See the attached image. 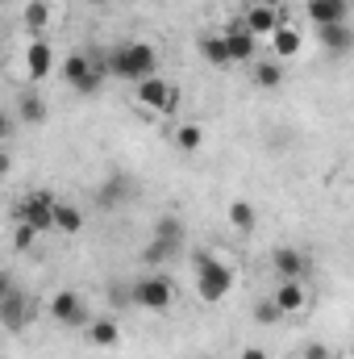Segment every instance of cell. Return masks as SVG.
I'll return each mask as SVG.
<instances>
[{
	"instance_id": "obj_12",
	"label": "cell",
	"mask_w": 354,
	"mask_h": 359,
	"mask_svg": "<svg viewBox=\"0 0 354 359\" xmlns=\"http://www.w3.org/2000/svg\"><path fill=\"white\" fill-rule=\"evenodd\" d=\"M271 305H275L283 318L304 313V305H309V288H304V280H279L275 292H271Z\"/></svg>"
},
{
	"instance_id": "obj_13",
	"label": "cell",
	"mask_w": 354,
	"mask_h": 359,
	"mask_svg": "<svg viewBox=\"0 0 354 359\" xmlns=\"http://www.w3.org/2000/svg\"><path fill=\"white\" fill-rule=\"evenodd\" d=\"M84 226H88V213H84L80 205H71V201H55V209H50V230H55V234L76 238Z\"/></svg>"
},
{
	"instance_id": "obj_28",
	"label": "cell",
	"mask_w": 354,
	"mask_h": 359,
	"mask_svg": "<svg viewBox=\"0 0 354 359\" xmlns=\"http://www.w3.org/2000/svg\"><path fill=\"white\" fill-rule=\"evenodd\" d=\"M38 238H42V234H38V230H29V226H21V222L13 226V247H17V251H34V243H38Z\"/></svg>"
},
{
	"instance_id": "obj_17",
	"label": "cell",
	"mask_w": 354,
	"mask_h": 359,
	"mask_svg": "<svg viewBox=\"0 0 354 359\" xmlns=\"http://www.w3.org/2000/svg\"><path fill=\"white\" fill-rule=\"evenodd\" d=\"M304 13L317 29L321 25H342V21H351V0H309Z\"/></svg>"
},
{
	"instance_id": "obj_16",
	"label": "cell",
	"mask_w": 354,
	"mask_h": 359,
	"mask_svg": "<svg viewBox=\"0 0 354 359\" xmlns=\"http://www.w3.org/2000/svg\"><path fill=\"white\" fill-rule=\"evenodd\" d=\"M25 72H29V80H46L55 72V46H50L46 34L25 46Z\"/></svg>"
},
{
	"instance_id": "obj_1",
	"label": "cell",
	"mask_w": 354,
	"mask_h": 359,
	"mask_svg": "<svg viewBox=\"0 0 354 359\" xmlns=\"http://www.w3.org/2000/svg\"><path fill=\"white\" fill-rule=\"evenodd\" d=\"M104 72L117 76V80L138 84V80H146V76H159V50H155V42H146V38L117 42L113 55H108V67H104Z\"/></svg>"
},
{
	"instance_id": "obj_8",
	"label": "cell",
	"mask_w": 354,
	"mask_h": 359,
	"mask_svg": "<svg viewBox=\"0 0 354 359\" xmlns=\"http://www.w3.org/2000/svg\"><path fill=\"white\" fill-rule=\"evenodd\" d=\"M46 313H50L59 326H84V322L92 318L88 305H84V297H80V292H71V288L55 292V297H50V305H46Z\"/></svg>"
},
{
	"instance_id": "obj_35",
	"label": "cell",
	"mask_w": 354,
	"mask_h": 359,
	"mask_svg": "<svg viewBox=\"0 0 354 359\" xmlns=\"http://www.w3.org/2000/svg\"><path fill=\"white\" fill-rule=\"evenodd\" d=\"M246 4H267V8H283V0H246Z\"/></svg>"
},
{
	"instance_id": "obj_21",
	"label": "cell",
	"mask_w": 354,
	"mask_h": 359,
	"mask_svg": "<svg viewBox=\"0 0 354 359\" xmlns=\"http://www.w3.org/2000/svg\"><path fill=\"white\" fill-rule=\"evenodd\" d=\"M50 21H55V4H50V0H29V4L21 8V25H25L34 38H42V34L50 29Z\"/></svg>"
},
{
	"instance_id": "obj_6",
	"label": "cell",
	"mask_w": 354,
	"mask_h": 359,
	"mask_svg": "<svg viewBox=\"0 0 354 359\" xmlns=\"http://www.w3.org/2000/svg\"><path fill=\"white\" fill-rule=\"evenodd\" d=\"M176 100H179L176 84L163 80V76H146V80L134 84V104H138L142 113H171Z\"/></svg>"
},
{
	"instance_id": "obj_24",
	"label": "cell",
	"mask_w": 354,
	"mask_h": 359,
	"mask_svg": "<svg viewBox=\"0 0 354 359\" xmlns=\"http://www.w3.org/2000/svg\"><path fill=\"white\" fill-rule=\"evenodd\" d=\"M225 217H229V226H234L238 234H250V230L259 226V209H255L250 201H229Z\"/></svg>"
},
{
	"instance_id": "obj_29",
	"label": "cell",
	"mask_w": 354,
	"mask_h": 359,
	"mask_svg": "<svg viewBox=\"0 0 354 359\" xmlns=\"http://www.w3.org/2000/svg\"><path fill=\"white\" fill-rule=\"evenodd\" d=\"M255 322H259V326H275V322H283V313L271 305V297H263V301L255 305Z\"/></svg>"
},
{
	"instance_id": "obj_23",
	"label": "cell",
	"mask_w": 354,
	"mask_h": 359,
	"mask_svg": "<svg viewBox=\"0 0 354 359\" xmlns=\"http://www.w3.org/2000/svg\"><path fill=\"white\" fill-rule=\"evenodd\" d=\"M129 192H134V180L129 176H108L104 184H100V205L104 209H113V205H121V201H129Z\"/></svg>"
},
{
	"instance_id": "obj_14",
	"label": "cell",
	"mask_w": 354,
	"mask_h": 359,
	"mask_svg": "<svg viewBox=\"0 0 354 359\" xmlns=\"http://www.w3.org/2000/svg\"><path fill=\"white\" fill-rule=\"evenodd\" d=\"M271 268L279 280H304L309 276V255L300 247H275L271 251Z\"/></svg>"
},
{
	"instance_id": "obj_4",
	"label": "cell",
	"mask_w": 354,
	"mask_h": 359,
	"mask_svg": "<svg viewBox=\"0 0 354 359\" xmlns=\"http://www.w3.org/2000/svg\"><path fill=\"white\" fill-rule=\"evenodd\" d=\"M59 76H63V84L71 92H80V96H92V92H100L104 84V67L88 59L84 50H76V55H67L63 59V67H59Z\"/></svg>"
},
{
	"instance_id": "obj_25",
	"label": "cell",
	"mask_w": 354,
	"mask_h": 359,
	"mask_svg": "<svg viewBox=\"0 0 354 359\" xmlns=\"http://www.w3.org/2000/svg\"><path fill=\"white\" fill-rule=\"evenodd\" d=\"M150 238H163V243H171V247H183V243H187V230H183V222H179L176 213H163V217H155Z\"/></svg>"
},
{
	"instance_id": "obj_22",
	"label": "cell",
	"mask_w": 354,
	"mask_h": 359,
	"mask_svg": "<svg viewBox=\"0 0 354 359\" xmlns=\"http://www.w3.org/2000/svg\"><path fill=\"white\" fill-rule=\"evenodd\" d=\"M176 255H179V247L163 243V238H150V243L142 247V264H146V271H163Z\"/></svg>"
},
{
	"instance_id": "obj_5",
	"label": "cell",
	"mask_w": 354,
	"mask_h": 359,
	"mask_svg": "<svg viewBox=\"0 0 354 359\" xmlns=\"http://www.w3.org/2000/svg\"><path fill=\"white\" fill-rule=\"evenodd\" d=\"M34 322H38V305H34V297L21 292V288L13 284V288L0 297V326H4L8 334H25Z\"/></svg>"
},
{
	"instance_id": "obj_33",
	"label": "cell",
	"mask_w": 354,
	"mask_h": 359,
	"mask_svg": "<svg viewBox=\"0 0 354 359\" xmlns=\"http://www.w3.org/2000/svg\"><path fill=\"white\" fill-rule=\"evenodd\" d=\"M238 359H271V355H267L263 347H242V355Z\"/></svg>"
},
{
	"instance_id": "obj_2",
	"label": "cell",
	"mask_w": 354,
	"mask_h": 359,
	"mask_svg": "<svg viewBox=\"0 0 354 359\" xmlns=\"http://www.w3.org/2000/svg\"><path fill=\"white\" fill-rule=\"evenodd\" d=\"M129 305L134 309H146V313H167L176 305V280L167 271H142L138 280H129L125 288Z\"/></svg>"
},
{
	"instance_id": "obj_32",
	"label": "cell",
	"mask_w": 354,
	"mask_h": 359,
	"mask_svg": "<svg viewBox=\"0 0 354 359\" xmlns=\"http://www.w3.org/2000/svg\"><path fill=\"white\" fill-rule=\"evenodd\" d=\"M8 172H13V155H8V151L0 147V180L8 176Z\"/></svg>"
},
{
	"instance_id": "obj_26",
	"label": "cell",
	"mask_w": 354,
	"mask_h": 359,
	"mask_svg": "<svg viewBox=\"0 0 354 359\" xmlns=\"http://www.w3.org/2000/svg\"><path fill=\"white\" fill-rule=\"evenodd\" d=\"M196 46H200L204 63H213V67H229V55H225V42H221V34H204Z\"/></svg>"
},
{
	"instance_id": "obj_34",
	"label": "cell",
	"mask_w": 354,
	"mask_h": 359,
	"mask_svg": "<svg viewBox=\"0 0 354 359\" xmlns=\"http://www.w3.org/2000/svg\"><path fill=\"white\" fill-rule=\"evenodd\" d=\"M8 288H13V276H8V271H0V297H4Z\"/></svg>"
},
{
	"instance_id": "obj_31",
	"label": "cell",
	"mask_w": 354,
	"mask_h": 359,
	"mask_svg": "<svg viewBox=\"0 0 354 359\" xmlns=\"http://www.w3.org/2000/svg\"><path fill=\"white\" fill-rule=\"evenodd\" d=\"M304 359H334V347H325V343H304Z\"/></svg>"
},
{
	"instance_id": "obj_11",
	"label": "cell",
	"mask_w": 354,
	"mask_h": 359,
	"mask_svg": "<svg viewBox=\"0 0 354 359\" xmlns=\"http://www.w3.org/2000/svg\"><path fill=\"white\" fill-rule=\"evenodd\" d=\"M279 21H288V8H267V4H246V13H242V29L246 34H255V38H271V29L279 25Z\"/></svg>"
},
{
	"instance_id": "obj_10",
	"label": "cell",
	"mask_w": 354,
	"mask_h": 359,
	"mask_svg": "<svg viewBox=\"0 0 354 359\" xmlns=\"http://www.w3.org/2000/svg\"><path fill=\"white\" fill-rule=\"evenodd\" d=\"M84 339H88V347H96V351H108V347L121 343V322L108 318V313H92L88 322H84Z\"/></svg>"
},
{
	"instance_id": "obj_9",
	"label": "cell",
	"mask_w": 354,
	"mask_h": 359,
	"mask_svg": "<svg viewBox=\"0 0 354 359\" xmlns=\"http://www.w3.org/2000/svg\"><path fill=\"white\" fill-rule=\"evenodd\" d=\"M267 42H271V59H275V63H288V59H296V55L304 50V34H300V25H292V21H279Z\"/></svg>"
},
{
	"instance_id": "obj_18",
	"label": "cell",
	"mask_w": 354,
	"mask_h": 359,
	"mask_svg": "<svg viewBox=\"0 0 354 359\" xmlns=\"http://www.w3.org/2000/svg\"><path fill=\"white\" fill-rule=\"evenodd\" d=\"M317 38H321V50L330 55V59H346L354 46V29L351 21H342V25H321L317 29Z\"/></svg>"
},
{
	"instance_id": "obj_20",
	"label": "cell",
	"mask_w": 354,
	"mask_h": 359,
	"mask_svg": "<svg viewBox=\"0 0 354 359\" xmlns=\"http://www.w3.org/2000/svg\"><path fill=\"white\" fill-rule=\"evenodd\" d=\"M283 80H288L283 63H275V59H255V63H250V84H255V88L275 92V88H283Z\"/></svg>"
},
{
	"instance_id": "obj_27",
	"label": "cell",
	"mask_w": 354,
	"mask_h": 359,
	"mask_svg": "<svg viewBox=\"0 0 354 359\" xmlns=\"http://www.w3.org/2000/svg\"><path fill=\"white\" fill-rule=\"evenodd\" d=\"M204 147V130L196 126V121H187V126H179L176 130V151H183V155H196Z\"/></svg>"
},
{
	"instance_id": "obj_36",
	"label": "cell",
	"mask_w": 354,
	"mask_h": 359,
	"mask_svg": "<svg viewBox=\"0 0 354 359\" xmlns=\"http://www.w3.org/2000/svg\"><path fill=\"white\" fill-rule=\"evenodd\" d=\"M0 4H4V0H0Z\"/></svg>"
},
{
	"instance_id": "obj_30",
	"label": "cell",
	"mask_w": 354,
	"mask_h": 359,
	"mask_svg": "<svg viewBox=\"0 0 354 359\" xmlns=\"http://www.w3.org/2000/svg\"><path fill=\"white\" fill-rule=\"evenodd\" d=\"M13 130H17V117H13V109H0V147L13 138Z\"/></svg>"
},
{
	"instance_id": "obj_7",
	"label": "cell",
	"mask_w": 354,
	"mask_h": 359,
	"mask_svg": "<svg viewBox=\"0 0 354 359\" xmlns=\"http://www.w3.org/2000/svg\"><path fill=\"white\" fill-rule=\"evenodd\" d=\"M50 209H55V196L38 188V192H25V196L13 205V222L29 226V230H38V234H50Z\"/></svg>"
},
{
	"instance_id": "obj_15",
	"label": "cell",
	"mask_w": 354,
	"mask_h": 359,
	"mask_svg": "<svg viewBox=\"0 0 354 359\" xmlns=\"http://www.w3.org/2000/svg\"><path fill=\"white\" fill-rule=\"evenodd\" d=\"M221 42H225L229 63H255V59H259V38H255V34H246L242 25L225 29V34H221Z\"/></svg>"
},
{
	"instance_id": "obj_3",
	"label": "cell",
	"mask_w": 354,
	"mask_h": 359,
	"mask_svg": "<svg viewBox=\"0 0 354 359\" xmlns=\"http://www.w3.org/2000/svg\"><path fill=\"white\" fill-rule=\"evenodd\" d=\"M192 268H196V292H200L204 305H217V301L229 297V288H234V268L229 264H221L208 251H196L192 255Z\"/></svg>"
},
{
	"instance_id": "obj_19",
	"label": "cell",
	"mask_w": 354,
	"mask_h": 359,
	"mask_svg": "<svg viewBox=\"0 0 354 359\" xmlns=\"http://www.w3.org/2000/svg\"><path fill=\"white\" fill-rule=\"evenodd\" d=\"M13 117L21 121V126H42L46 121V100L38 96L34 88L17 92V104H13Z\"/></svg>"
}]
</instances>
